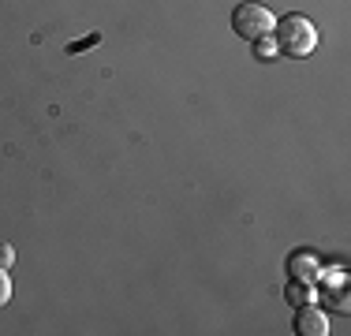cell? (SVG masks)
Listing matches in <instances>:
<instances>
[{
  "label": "cell",
  "mask_w": 351,
  "mask_h": 336,
  "mask_svg": "<svg viewBox=\"0 0 351 336\" xmlns=\"http://www.w3.org/2000/svg\"><path fill=\"white\" fill-rule=\"evenodd\" d=\"M273 41H277V53L295 56V60H299V56L314 53L317 30H314V23L306 19V15L291 12V15H284V19H277V27H273Z\"/></svg>",
  "instance_id": "1"
},
{
  "label": "cell",
  "mask_w": 351,
  "mask_h": 336,
  "mask_svg": "<svg viewBox=\"0 0 351 336\" xmlns=\"http://www.w3.org/2000/svg\"><path fill=\"white\" fill-rule=\"evenodd\" d=\"M273 27H277V19H273V12L265 4H258V0H243V4L232 12V30L239 34V38L247 41H258V38H269Z\"/></svg>",
  "instance_id": "2"
},
{
  "label": "cell",
  "mask_w": 351,
  "mask_h": 336,
  "mask_svg": "<svg viewBox=\"0 0 351 336\" xmlns=\"http://www.w3.org/2000/svg\"><path fill=\"white\" fill-rule=\"evenodd\" d=\"M295 333L299 336H325L329 333V317L317 307H311V302H303V307H295Z\"/></svg>",
  "instance_id": "3"
},
{
  "label": "cell",
  "mask_w": 351,
  "mask_h": 336,
  "mask_svg": "<svg viewBox=\"0 0 351 336\" xmlns=\"http://www.w3.org/2000/svg\"><path fill=\"white\" fill-rule=\"evenodd\" d=\"M288 269H291V280H306V284L317 280V262L311 254H291Z\"/></svg>",
  "instance_id": "4"
},
{
  "label": "cell",
  "mask_w": 351,
  "mask_h": 336,
  "mask_svg": "<svg viewBox=\"0 0 351 336\" xmlns=\"http://www.w3.org/2000/svg\"><path fill=\"white\" fill-rule=\"evenodd\" d=\"M284 296H288V302H291V307H303V302H314V288H311L306 280H291Z\"/></svg>",
  "instance_id": "5"
},
{
  "label": "cell",
  "mask_w": 351,
  "mask_h": 336,
  "mask_svg": "<svg viewBox=\"0 0 351 336\" xmlns=\"http://www.w3.org/2000/svg\"><path fill=\"white\" fill-rule=\"evenodd\" d=\"M250 45H254V56H258V60H273V56H277V41H273V34H269V38L250 41Z\"/></svg>",
  "instance_id": "6"
},
{
  "label": "cell",
  "mask_w": 351,
  "mask_h": 336,
  "mask_svg": "<svg viewBox=\"0 0 351 336\" xmlns=\"http://www.w3.org/2000/svg\"><path fill=\"white\" fill-rule=\"evenodd\" d=\"M15 265V247L12 243H0V269H12Z\"/></svg>",
  "instance_id": "7"
},
{
  "label": "cell",
  "mask_w": 351,
  "mask_h": 336,
  "mask_svg": "<svg viewBox=\"0 0 351 336\" xmlns=\"http://www.w3.org/2000/svg\"><path fill=\"white\" fill-rule=\"evenodd\" d=\"M12 299V280H8V269H0V307H8Z\"/></svg>",
  "instance_id": "8"
}]
</instances>
